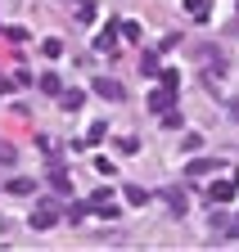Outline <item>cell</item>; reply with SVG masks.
I'll use <instances>...</instances> for the list:
<instances>
[{"mask_svg":"<svg viewBox=\"0 0 239 252\" xmlns=\"http://www.w3.org/2000/svg\"><path fill=\"white\" fill-rule=\"evenodd\" d=\"M59 220H64V212H59L54 203H36V212H32V220H27V225L45 234V230H54V225H59Z\"/></svg>","mask_w":239,"mask_h":252,"instance_id":"cell-1","label":"cell"},{"mask_svg":"<svg viewBox=\"0 0 239 252\" xmlns=\"http://www.w3.org/2000/svg\"><path fill=\"white\" fill-rule=\"evenodd\" d=\"M167 108H176V90H171V86H158L154 94H149V113H158V117H163Z\"/></svg>","mask_w":239,"mask_h":252,"instance_id":"cell-2","label":"cell"},{"mask_svg":"<svg viewBox=\"0 0 239 252\" xmlns=\"http://www.w3.org/2000/svg\"><path fill=\"white\" fill-rule=\"evenodd\" d=\"M5 194H14V198H32V194H36V180H27V176H14V180L5 185Z\"/></svg>","mask_w":239,"mask_h":252,"instance_id":"cell-3","label":"cell"},{"mask_svg":"<svg viewBox=\"0 0 239 252\" xmlns=\"http://www.w3.org/2000/svg\"><path fill=\"white\" fill-rule=\"evenodd\" d=\"M221 162H217V158H190V167H185V176L194 180V176H212Z\"/></svg>","mask_w":239,"mask_h":252,"instance_id":"cell-4","label":"cell"},{"mask_svg":"<svg viewBox=\"0 0 239 252\" xmlns=\"http://www.w3.org/2000/svg\"><path fill=\"white\" fill-rule=\"evenodd\" d=\"M50 189H54V194H72V180H68V171L59 162H50Z\"/></svg>","mask_w":239,"mask_h":252,"instance_id":"cell-5","label":"cell"},{"mask_svg":"<svg viewBox=\"0 0 239 252\" xmlns=\"http://www.w3.org/2000/svg\"><path fill=\"white\" fill-rule=\"evenodd\" d=\"M95 94H104V99H113V104H117V99H127V90L117 86V81H108V77H100V81H95Z\"/></svg>","mask_w":239,"mask_h":252,"instance_id":"cell-6","label":"cell"},{"mask_svg":"<svg viewBox=\"0 0 239 252\" xmlns=\"http://www.w3.org/2000/svg\"><path fill=\"white\" fill-rule=\"evenodd\" d=\"M207 198H212V203H230V198H235V176H230V180H217L212 189H207Z\"/></svg>","mask_w":239,"mask_h":252,"instance_id":"cell-7","label":"cell"},{"mask_svg":"<svg viewBox=\"0 0 239 252\" xmlns=\"http://www.w3.org/2000/svg\"><path fill=\"white\" fill-rule=\"evenodd\" d=\"M185 14L194 23H207V14H212V0H185Z\"/></svg>","mask_w":239,"mask_h":252,"instance_id":"cell-8","label":"cell"},{"mask_svg":"<svg viewBox=\"0 0 239 252\" xmlns=\"http://www.w3.org/2000/svg\"><path fill=\"white\" fill-rule=\"evenodd\" d=\"M36 86H41V94H50V99H59V94H64V77H54V72H45Z\"/></svg>","mask_w":239,"mask_h":252,"instance_id":"cell-9","label":"cell"},{"mask_svg":"<svg viewBox=\"0 0 239 252\" xmlns=\"http://www.w3.org/2000/svg\"><path fill=\"white\" fill-rule=\"evenodd\" d=\"M113 45H117V23H108V27L100 32V41H95V50H100V54H113Z\"/></svg>","mask_w":239,"mask_h":252,"instance_id":"cell-10","label":"cell"},{"mask_svg":"<svg viewBox=\"0 0 239 252\" xmlns=\"http://www.w3.org/2000/svg\"><path fill=\"white\" fill-rule=\"evenodd\" d=\"M117 36L136 45V41H140V23H136V18H122V23H117Z\"/></svg>","mask_w":239,"mask_h":252,"instance_id":"cell-11","label":"cell"},{"mask_svg":"<svg viewBox=\"0 0 239 252\" xmlns=\"http://www.w3.org/2000/svg\"><path fill=\"white\" fill-rule=\"evenodd\" d=\"M122 194H127L131 207H144V203H149V189H140V185H122Z\"/></svg>","mask_w":239,"mask_h":252,"instance_id":"cell-12","label":"cell"},{"mask_svg":"<svg viewBox=\"0 0 239 252\" xmlns=\"http://www.w3.org/2000/svg\"><path fill=\"white\" fill-rule=\"evenodd\" d=\"M59 104H64L68 113H77V108L86 104V94H81V90H64V94H59Z\"/></svg>","mask_w":239,"mask_h":252,"instance_id":"cell-13","label":"cell"},{"mask_svg":"<svg viewBox=\"0 0 239 252\" xmlns=\"http://www.w3.org/2000/svg\"><path fill=\"white\" fill-rule=\"evenodd\" d=\"M95 18H100V14H95V5H91V0H81V5H77V23H81V27H91Z\"/></svg>","mask_w":239,"mask_h":252,"instance_id":"cell-14","label":"cell"},{"mask_svg":"<svg viewBox=\"0 0 239 252\" xmlns=\"http://www.w3.org/2000/svg\"><path fill=\"white\" fill-rule=\"evenodd\" d=\"M41 54H45V59H59V54H64V41L45 36V41H41Z\"/></svg>","mask_w":239,"mask_h":252,"instance_id":"cell-15","label":"cell"},{"mask_svg":"<svg viewBox=\"0 0 239 252\" xmlns=\"http://www.w3.org/2000/svg\"><path fill=\"white\" fill-rule=\"evenodd\" d=\"M140 72H144V77H154V72H158V54H154V50L140 54Z\"/></svg>","mask_w":239,"mask_h":252,"instance_id":"cell-16","label":"cell"},{"mask_svg":"<svg viewBox=\"0 0 239 252\" xmlns=\"http://www.w3.org/2000/svg\"><path fill=\"white\" fill-rule=\"evenodd\" d=\"M104 135H108V126H104V122H91V131H86V144H100Z\"/></svg>","mask_w":239,"mask_h":252,"instance_id":"cell-17","label":"cell"},{"mask_svg":"<svg viewBox=\"0 0 239 252\" xmlns=\"http://www.w3.org/2000/svg\"><path fill=\"white\" fill-rule=\"evenodd\" d=\"M64 216H68V220H86V216H91V203H72Z\"/></svg>","mask_w":239,"mask_h":252,"instance_id":"cell-18","label":"cell"},{"mask_svg":"<svg viewBox=\"0 0 239 252\" xmlns=\"http://www.w3.org/2000/svg\"><path fill=\"white\" fill-rule=\"evenodd\" d=\"M14 158H18V149H14L9 140H0V162H5V167H14Z\"/></svg>","mask_w":239,"mask_h":252,"instance_id":"cell-19","label":"cell"},{"mask_svg":"<svg viewBox=\"0 0 239 252\" xmlns=\"http://www.w3.org/2000/svg\"><path fill=\"white\" fill-rule=\"evenodd\" d=\"M163 198H167V207H171V212H185V198L176 194V189H163Z\"/></svg>","mask_w":239,"mask_h":252,"instance_id":"cell-20","label":"cell"},{"mask_svg":"<svg viewBox=\"0 0 239 252\" xmlns=\"http://www.w3.org/2000/svg\"><path fill=\"white\" fill-rule=\"evenodd\" d=\"M5 36H9V41H18V45H23V41H32V32H27V27H18V23H14V27H9V32H5Z\"/></svg>","mask_w":239,"mask_h":252,"instance_id":"cell-21","label":"cell"},{"mask_svg":"<svg viewBox=\"0 0 239 252\" xmlns=\"http://www.w3.org/2000/svg\"><path fill=\"white\" fill-rule=\"evenodd\" d=\"M136 149H140L136 135H122V140H117V153H136Z\"/></svg>","mask_w":239,"mask_h":252,"instance_id":"cell-22","label":"cell"},{"mask_svg":"<svg viewBox=\"0 0 239 252\" xmlns=\"http://www.w3.org/2000/svg\"><path fill=\"white\" fill-rule=\"evenodd\" d=\"M163 126H167V131H176V126H181V113L167 108V113H163Z\"/></svg>","mask_w":239,"mask_h":252,"instance_id":"cell-23","label":"cell"},{"mask_svg":"<svg viewBox=\"0 0 239 252\" xmlns=\"http://www.w3.org/2000/svg\"><path fill=\"white\" fill-rule=\"evenodd\" d=\"M86 203H91V207H100V203H113V194H108V189H95V194L86 198Z\"/></svg>","mask_w":239,"mask_h":252,"instance_id":"cell-24","label":"cell"},{"mask_svg":"<svg viewBox=\"0 0 239 252\" xmlns=\"http://www.w3.org/2000/svg\"><path fill=\"white\" fill-rule=\"evenodd\" d=\"M158 81H163V86H171V90H181V72H163Z\"/></svg>","mask_w":239,"mask_h":252,"instance_id":"cell-25","label":"cell"},{"mask_svg":"<svg viewBox=\"0 0 239 252\" xmlns=\"http://www.w3.org/2000/svg\"><path fill=\"white\" fill-rule=\"evenodd\" d=\"M226 234H230V239H239V216H235L230 225H226Z\"/></svg>","mask_w":239,"mask_h":252,"instance_id":"cell-26","label":"cell"},{"mask_svg":"<svg viewBox=\"0 0 239 252\" xmlns=\"http://www.w3.org/2000/svg\"><path fill=\"white\" fill-rule=\"evenodd\" d=\"M9 90H14V81H0V99H5V94H9Z\"/></svg>","mask_w":239,"mask_h":252,"instance_id":"cell-27","label":"cell"},{"mask_svg":"<svg viewBox=\"0 0 239 252\" xmlns=\"http://www.w3.org/2000/svg\"><path fill=\"white\" fill-rule=\"evenodd\" d=\"M0 230H9V225H5V216H0Z\"/></svg>","mask_w":239,"mask_h":252,"instance_id":"cell-28","label":"cell"},{"mask_svg":"<svg viewBox=\"0 0 239 252\" xmlns=\"http://www.w3.org/2000/svg\"><path fill=\"white\" fill-rule=\"evenodd\" d=\"M235 9H239V5H235Z\"/></svg>","mask_w":239,"mask_h":252,"instance_id":"cell-29","label":"cell"}]
</instances>
